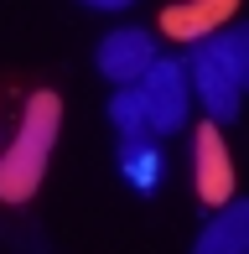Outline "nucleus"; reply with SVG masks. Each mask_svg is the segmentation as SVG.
<instances>
[{"mask_svg": "<svg viewBox=\"0 0 249 254\" xmlns=\"http://www.w3.org/2000/svg\"><path fill=\"white\" fill-rule=\"evenodd\" d=\"M192 166H197V197L208 207H223L234 197V161L223 151V135L202 125L197 140H192Z\"/></svg>", "mask_w": 249, "mask_h": 254, "instance_id": "nucleus-5", "label": "nucleus"}, {"mask_svg": "<svg viewBox=\"0 0 249 254\" xmlns=\"http://www.w3.org/2000/svg\"><path fill=\"white\" fill-rule=\"evenodd\" d=\"M234 5H239V0H182V5H166L161 26L172 31L177 42H202L234 16Z\"/></svg>", "mask_w": 249, "mask_h": 254, "instance_id": "nucleus-7", "label": "nucleus"}, {"mask_svg": "<svg viewBox=\"0 0 249 254\" xmlns=\"http://www.w3.org/2000/svg\"><path fill=\"white\" fill-rule=\"evenodd\" d=\"M156 57L161 52H156V37L145 26H120V31H109V37L99 42L94 63H99V73H104L115 88H135L145 73H151Z\"/></svg>", "mask_w": 249, "mask_h": 254, "instance_id": "nucleus-4", "label": "nucleus"}, {"mask_svg": "<svg viewBox=\"0 0 249 254\" xmlns=\"http://www.w3.org/2000/svg\"><path fill=\"white\" fill-rule=\"evenodd\" d=\"M120 177L135 192H156L161 187V151L151 135H120Z\"/></svg>", "mask_w": 249, "mask_h": 254, "instance_id": "nucleus-8", "label": "nucleus"}, {"mask_svg": "<svg viewBox=\"0 0 249 254\" xmlns=\"http://www.w3.org/2000/svg\"><path fill=\"white\" fill-rule=\"evenodd\" d=\"M58 130H62V104H58V94H47V88L31 94L16 140H10V151L0 156V197H5V202H26L31 192L42 187V171H47V161H52Z\"/></svg>", "mask_w": 249, "mask_h": 254, "instance_id": "nucleus-1", "label": "nucleus"}, {"mask_svg": "<svg viewBox=\"0 0 249 254\" xmlns=\"http://www.w3.org/2000/svg\"><path fill=\"white\" fill-rule=\"evenodd\" d=\"M109 120H115L120 135H151V125H145V104L135 88H115V99H109Z\"/></svg>", "mask_w": 249, "mask_h": 254, "instance_id": "nucleus-9", "label": "nucleus"}, {"mask_svg": "<svg viewBox=\"0 0 249 254\" xmlns=\"http://www.w3.org/2000/svg\"><path fill=\"white\" fill-rule=\"evenodd\" d=\"M187 78H192V99L208 109V120H218V125L239 120L244 88H239V78H234L229 57H223L218 37H202V42L187 47Z\"/></svg>", "mask_w": 249, "mask_h": 254, "instance_id": "nucleus-2", "label": "nucleus"}, {"mask_svg": "<svg viewBox=\"0 0 249 254\" xmlns=\"http://www.w3.org/2000/svg\"><path fill=\"white\" fill-rule=\"evenodd\" d=\"M135 94L145 104V125H151V135H172L187 125L192 114V78H187V63H177V57H156L151 73L135 83Z\"/></svg>", "mask_w": 249, "mask_h": 254, "instance_id": "nucleus-3", "label": "nucleus"}, {"mask_svg": "<svg viewBox=\"0 0 249 254\" xmlns=\"http://www.w3.org/2000/svg\"><path fill=\"white\" fill-rule=\"evenodd\" d=\"M83 5H94V10H124V5H135V0H83Z\"/></svg>", "mask_w": 249, "mask_h": 254, "instance_id": "nucleus-11", "label": "nucleus"}, {"mask_svg": "<svg viewBox=\"0 0 249 254\" xmlns=\"http://www.w3.org/2000/svg\"><path fill=\"white\" fill-rule=\"evenodd\" d=\"M192 254H249V197L223 202L208 218V228L197 234Z\"/></svg>", "mask_w": 249, "mask_h": 254, "instance_id": "nucleus-6", "label": "nucleus"}, {"mask_svg": "<svg viewBox=\"0 0 249 254\" xmlns=\"http://www.w3.org/2000/svg\"><path fill=\"white\" fill-rule=\"evenodd\" d=\"M218 47H223V57H229V67H234V78H239V88L249 94V21H239V26H229V31H218Z\"/></svg>", "mask_w": 249, "mask_h": 254, "instance_id": "nucleus-10", "label": "nucleus"}]
</instances>
